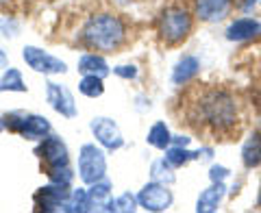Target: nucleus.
I'll list each match as a JSON object with an SVG mask.
<instances>
[{
	"mask_svg": "<svg viewBox=\"0 0 261 213\" xmlns=\"http://www.w3.org/2000/svg\"><path fill=\"white\" fill-rule=\"evenodd\" d=\"M183 120L194 133L211 139H231L242 128V104L233 89L224 85H198L187 92Z\"/></svg>",
	"mask_w": 261,
	"mask_h": 213,
	"instance_id": "obj_1",
	"label": "nucleus"
},
{
	"mask_svg": "<svg viewBox=\"0 0 261 213\" xmlns=\"http://www.w3.org/2000/svg\"><path fill=\"white\" fill-rule=\"evenodd\" d=\"M130 42V24L124 15L113 11L92 13L79 31V44L87 50L113 55Z\"/></svg>",
	"mask_w": 261,
	"mask_h": 213,
	"instance_id": "obj_2",
	"label": "nucleus"
},
{
	"mask_svg": "<svg viewBox=\"0 0 261 213\" xmlns=\"http://www.w3.org/2000/svg\"><path fill=\"white\" fill-rule=\"evenodd\" d=\"M194 22H196V15L192 11V5H185V3L166 5L157 15V24H154L159 44L166 48L183 46L192 35Z\"/></svg>",
	"mask_w": 261,
	"mask_h": 213,
	"instance_id": "obj_3",
	"label": "nucleus"
},
{
	"mask_svg": "<svg viewBox=\"0 0 261 213\" xmlns=\"http://www.w3.org/2000/svg\"><path fill=\"white\" fill-rule=\"evenodd\" d=\"M35 154L39 163H42V172L48 176L50 183L70 185L74 178V170H72L68 146L59 135H46L42 144L35 148Z\"/></svg>",
	"mask_w": 261,
	"mask_h": 213,
	"instance_id": "obj_4",
	"label": "nucleus"
},
{
	"mask_svg": "<svg viewBox=\"0 0 261 213\" xmlns=\"http://www.w3.org/2000/svg\"><path fill=\"white\" fill-rule=\"evenodd\" d=\"M5 128L9 133H15L24 139H44L46 135H50V122L44 116H37V113H29V111H9L3 116Z\"/></svg>",
	"mask_w": 261,
	"mask_h": 213,
	"instance_id": "obj_5",
	"label": "nucleus"
},
{
	"mask_svg": "<svg viewBox=\"0 0 261 213\" xmlns=\"http://www.w3.org/2000/svg\"><path fill=\"white\" fill-rule=\"evenodd\" d=\"M107 174V157L96 144H83L79 150V176L85 185L102 181Z\"/></svg>",
	"mask_w": 261,
	"mask_h": 213,
	"instance_id": "obj_6",
	"label": "nucleus"
},
{
	"mask_svg": "<svg viewBox=\"0 0 261 213\" xmlns=\"http://www.w3.org/2000/svg\"><path fill=\"white\" fill-rule=\"evenodd\" d=\"M137 202L144 211H150V213H161V211H168L174 202V194L170 190V185L166 183H159V181H150L146 183L140 194H137Z\"/></svg>",
	"mask_w": 261,
	"mask_h": 213,
	"instance_id": "obj_7",
	"label": "nucleus"
},
{
	"mask_svg": "<svg viewBox=\"0 0 261 213\" xmlns=\"http://www.w3.org/2000/svg\"><path fill=\"white\" fill-rule=\"evenodd\" d=\"M22 59L27 61V65L33 72H39V74H46V76L65 74V72H68L65 61L57 59L55 55L46 52V50H42V48H37V46H24Z\"/></svg>",
	"mask_w": 261,
	"mask_h": 213,
	"instance_id": "obj_8",
	"label": "nucleus"
},
{
	"mask_svg": "<svg viewBox=\"0 0 261 213\" xmlns=\"http://www.w3.org/2000/svg\"><path fill=\"white\" fill-rule=\"evenodd\" d=\"M70 185H61V183H50L46 187H39V190L33 194V204H35V211H61L65 200L70 198Z\"/></svg>",
	"mask_w": 261,
	"mask_h": 213,
	"instance_id": "obj_9",
	"label": "nucleus"
},
{
	"mask_svg": "<svg viewBox=\"0 0 261 213\" xmlns=\"http://www.w3.org/2000/svg\"><path fill=\"white\" fill-rule=\"evenodd\" d=\"M235 9V0H192V11L198 22H224Z\"/></svg>",
	"mask_w": 261,
	"mask_h": 213,
	"instance_id": "obj_10",
	"label": "nucleus"
},
{
	"mask_svg": "<svg viewBox=\"0 0 261 213\" xmlns=\"http://www.w3.org/2000/svg\"><path fill=\"white\" fill-rule=\"evenodd\" d=\"M46 100L57 113H59V116L68 118V120L76 118L79 111H76L74 96H72V92L65 85L55 83V81H48L46 83Z\"/></svg>",
	"mask_w": 261,
	"mask_h": 213,
	"instance_id": "obj_11",
	"label": "nucleus"
},
{
	"mask_svg": "<svg viewBox=\"0 0 261 213\" xmlns=\"http://www.w3.org/2000/svg\"><path fill=\"white\" fill-rule=\"evenodd\" d=\"M89 128H92L96 142L100 144L102 148H107V150L113 152V150H120L122 146H124L122 130L111 118H94L92 124H89Z\"/></svg>",
	"mask_w": 261,
	"mask_h": 213,
	"instance_id": "obj_12",
	"label": "nucleus"
},
{
	"mask_svg": "<svg viewBox=\"0 0 261 213\" xmlns=\"http://www.w3.org/2000/svg\"><path fill=\"white\" fill-rule=\"evenodd\" d=\"M261 35V20L255 15H242V18H235L224 31V37L233 44H244L250 42V39H257Z\"/></svg>",
	"mask_w": 261,
	"mask_h": 213,
	"instance_id": "obj_13",
	"label": "nucleus"
},
{
	"mask_svg": "<svg viewBox=\"0 0 261 213\" xmlns=\"http://www.w3.org/2000/svg\"><path fill=\"white\" fill-rule=\"evenodd\" d=\"M198 72H200V61H198V57H194V55H183L181 59L176 61V65L172 68V83L178 85V87H183L187 83H192V81L198 76Z\"/></svg>",
	"mask_w": 261,
	"mask_h": 213,
	"instance_id": "obj_14",
	"label": "nucleus"
},
{
	"mask_svg": "<svg viewBox=\"0 0 261 213\" xmlns=\"http://www.w3.org/2000/svg\"><path fill=\"white\" fill-rule=\"evenodd\" d=\"M226 196V185L224 183H211L207 190H202L198 200H196V211L198 213H214L220 209Z\"/></svg>",
	"mask_w": 261,
	"mask_h": 213,
	"instance_id": "obj_15",
	"label": "nucleus"
},
{
	"mask_svg": "<svg viewBox=\"0 0 261 213\" xmlns=\"http://www.w3.org/2000/svg\"><path fill=\"white\" fill-rule=\"evenodd\" d=\"M240 157H242V166L246 170L261 168V126L255 128L246 139H244Z\"/></svg>",
	"mask_w": 261,
	"mask_h": 213,
	"instance_id": "obj_16",
	"label": "nucleus"
},
{
	"mask_svg": "<svg viewBox=\"0 0 261 213\" xmlns=\"http://www.w3.org/2000/svg\"><path fill=\"white\" fill-rule=\"evenodd\" d=\"M79 72L81 74H96V76H107L109 74V63L105 61L100 52H85L79 59Z\"/></svg>",
	"mask_w": 261,
	"mask_h": 213,
	"instance_id": "obj_17",
	"label": "nucleus"
},
{
	"mask_svg": "<svg viewBox=\"0 0 261 213\" xmlns=\"http://www.w3.org/2000/svg\"><path fill=\"white\" fill-rule=\"evenodd\" d=\"M146 142H148V146H152V148L157 150H168L170 146H172V133H170V128L166 122H154V124L150 126L148 135H146Z\"/></svg>",
	"mask_w": 261,
	"mask_h": 213,
	"instance_id": "obj_18",
	"label": "nucleus"
},
{
	"mask_svg": "<svg viewBox=\"0 0 261 213\" xmlns=\"http://www.w3.org/2000/svg\"><path fill=\"white\" fill-rule=\"evenodd\" d=\"M87 194H89V204H92V209L105 211V207H107L109 200H111V183L107 178H102V181H98L89 187Z\"/></svg>",
	"mask_w": 261,
	"mask_h": 213,
	"instance_id": "obj_19",
	"label": "nucleus"
},
{
	"mask_svg": "<svg viewBox=\"0 0 261 213\" xmlns=\"http://www.w3.org/2000/svg\"><path fill=\"white\" fill-rule=\"evenodd\" d=\"M166 159L172 168H183L187 163H192L196 159H200L198 150H187V146H170L166 150Z\"/></svg>",
	"mask_w": 261,
	"mask_h": 213,
	"instance_id": "obj_20",
	"label": "nucleus"
},
{
	"mask_svg": "<svg viewBox=\"0 0 261 213\" xmlns=\"http://www.w3.org/2000/svg\"><path fill=\"white\" fill-rule=\"evenodd\" d=\"M0 92H20V94L27 92V83H24L20 70H15V68L5 70L3 78H0Z\"/></svg>",
	"mask_w": 261,
	"mask_h": 213,
	"instance_id": "obj_21",
	"label": "nucleus"
},
{
	"mask_svg": "<svg viewBox=\"0 0 261 213\" xmlns=\"http://www.w3.org/2000/svg\"><path fill=\"white\" fill-rule=\"evenodd\" d=\"M150 176H152V181H159V183H166V185H172V183L176 181L174 168L170 166L166 157L152 161V166H150Z\"/></svg>",
	"mask_w": 261,
	"mask_h": 213,
	"instance_id": "obj_22",
	"label": "nucleus"
},
{
	"mask_svg": "<svg viewBox=\"0 0 261 213\" xmlns=\"http://www.w3.org/2000/svg\"><path fill=\"white\" fill-rule=\"evenodd\" d=\"M61 211H70V213H85L92 211V204H89V194L85 190H72L70 198L65 200Z\"/></svg>",
	"mask_w": 261,
	"mask_h": 213,
	"instance_id": "obj_23",
	"label": "nucleus"
},
{
	"mask_svg": "<svg viewBox=\"0 0 261 213\" xmlns=\"http://www.w3.org/2000/svg\"><path fill=\"white\" fill-rule=\"evenodd\" d=\"M79 92L87 96V98H100L105 94V83H102V76H96V74H83L79 83Z\"/></svg>",
	"mask_w": 261,
	"mask_h": 213,
	"instance_id": "obj_24",
	"label": "nucleus"
},
{
	"mask_svg": "<svg viewBox=\"0 0 261 213\" xmlns=\"http://www.w3.org/2000/svg\"><path fill=\"white\" fill-rule=\"evenodd\" d=\"M140 207V202H137V196H133L130 192L122 194L120 198H111L109 204L105 207V211H122V213H130Z\"/></svg>",
	"mask_w": 261,
	"mask_h": 213,
	"instance_id": "obj_25",
	"label": "nucleus"
},
{
	"mask_svg": "<svg viewBox=\"0 0 261 213\" xmlns=\"http://www.w3.org/2000/svg\"><path fill=\"white\" fill-rule=\"evenodd\" d=\"M18 22L13 20V15H3L0 18V33H3V37H15L18 35Z\"/></svg>",
	"mask_w": 261,
	"mask_h": 213,
	"instance_id": "obj_26",
	"label": "nucleus"
},
{
	"mask_svg": "<svg viewBox=\"0 0 261 213\" xmlns=\"http://www.w3.org/2000/svg\"><path fill=\"white\" fill-rule=\"evenodd\" d=\"M228 176H231V170H228L226 166L214 163V166L209 168V181H211V183H224Z\"/></svg>",
	"mask_w": 261,
	"mask_h": 213,
	"instance_id": "obj_27",
	"label": "nucleus"
},
{
	"mask_svg": "<svg viewBox=\"0 0 261 213\" xmlns=\"http://www.w3.org/2000/svg\"><path fill=\"white\" fill-rule=\"evenodd\" d=\"M113 74L130 81V78H137V68L135 65H118V68H113Z\"/></svg>",
	"mask_w": 261,
	"mask_h": 213,
	"instance_id": "obj_28",
	"label": "nucleus"
},
{
	"mask_svg": "<svg viewBox=\"0 0 261 213\" xmlns=\"http://www.w3.org/2000/svg\"><path fill=\"white\" fill-rule=\"evenodd\" d=\"M24 0H0V11L5 15H13L22 7Z\"/></svg>",
	"mask_w": 261,
	"mask_h": 213,
	"instance_id": "obj_29",
	"label": "nucleus"
},
{
	"mask_svg": "<svg viewBox=\"0 0 261 213\" xmlns=\"http://www.w3.org/2000/svg\"><path fill=\"white\" fill-rule=\"evenodd\" d=\"M261 3V0H238V5H240V9L244 13H252L255 11V7Z\"/></svg>",
	"mask_w": 261,
	"mask_h": 213,
	"instance_id": "obj_30",
	"label": "nucleus"
},
{
	"mask_svg": "<svg viewBox=\"0 0 261 213\" xmlns=\"http://www.w3.org/2000/svg\"><path fill=\"white\" fill-rule=\"evenodd\" d=\"M190 142H192V137H187V135H172L174 146H190Z\"/></svg>",
	"mask_w": 261,
	"mask_h": 213,
	"instance_id": "obj_31",
	"label": "nucleus"
},
{
	"mask_svg": "<svg viewBox=\"0 0 261 213\" xmlns=\"http://www.w3.org/2000/svg\"><path fill=\"white\" fill-rule=\"evenodd\" d=\"M7 65H9V57H7L5 50H0V70L7 68Z\"/></svg>",
	"mask_w": 261,
	"mask_h": 213,
	"instance_id": "obj_32",
	"label": "nucleus"
},
{
	"mask_svg": "<svg viewBox=\"0 0 261 213\" xmlns=\"http://www.w3.org/2000/svg\"><path fill=\"white\" fill-rule=\"evenodd\" d=\"M257 209L261 211V185H259V194H257Z\"/></svg>",
	"mask_w": 261,
	"mask_h": 213,
	"instance_id": "obj_33",
	"label": "nucleus"
},
{
	"mask_svg": "<svg viewBox=\"0 0 261 213\" xmlns=\"http://www.w3.org/2000/svg\"><path fill=\"white\" fill-rule=\"evenodd\" d=\"M116 3H120V5H128V3H133V0H116Z\"/></svg>",
	"mask_w": 261,
	"mask_h": 213,
	"instance_id": "obj_34",
	"label": "nucleus"
},
{
	"mask_svg": "<svg viewBox=\"0 0 261 213\" xmlns=\"http://www.w3.org/2000/svg\"><path fill=\"white\" fill-rule=\"evenodd\" d=\"M5 130V122H3V118H0V133Z\"/></svg>",
	"mask_w": 261,
	"mask_h": 213,
	"instance_id": "obj_35",
	"label": "nucleus"
},
{
	"mask_svg": "<svg viewBox=\"0 0 261 213\" xmlns=\"http://www.w3.org/2000/svg\"><path fill=\"white\" fill-rule=\"evenodd\" d=\"M259 126H261V118H259Z\"/></svg>",
	"mask_w": 261,
	"mask_h": 213,
	"instance_id": "obj_36",
	"label": "nucleus"
},
{
	"mask_svg": "<svg viewBox=\"0 0 261 213\" xmlns=\"http://www.w3.org/2000/svg\"><path fill=\"white\" fill-rule=\"evenodd\" d=\"M50 3H53V0H50Z\"/></svg>",
	"mask_w": 261,
	"mask_h": 213,
	"instance_id": "obj_37",
	"label": "nucleus"
},
{
	"mask_svg": "<svg viewBox=\"0 0 261 213\" xmlns=\"http://www.w3.org/2000/svg\"><path fill=\"white\" fill-rule=\"evenodd\" d=\"M259 5H261V3H259Z\"/></svg>",
	"mask_w": 261,
	"mask_h": 213,
	"instance_id": "obj_38",
	"label": "nucleus"
}]
</instances>
